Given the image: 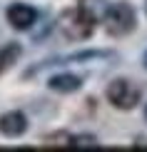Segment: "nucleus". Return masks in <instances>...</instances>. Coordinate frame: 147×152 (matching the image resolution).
<instances>
[{"mask_svg": "<svg viewBox=\"0 0 147 152\" xmlns=\"http://www.w3.org/2000/svg\"><path fill=\"white\" fill-rule=\"evenodd\" d=\"M42 142H45V147H72V135L55 132V135H48Z\"/></svg>", "mask_w": 147, "mask_h": 152, "instance_id": "6e6552de", "label": "nucleus"}, {"mask_svg": "<svg viewBox=\"0 0 147 152\" xmlns=\"http://www.w3.org/2000/svg\"><path fill=\"white\" fill-rule=\"evenodd\" d=\"M28 130V117L18 110H10L5 115H0V135L5 137H20Z\"/></svg>", "mask_w": 147, "mask_h": 152, "instance_id": "39448f33", "label": "nucleus"}, {"mask_svg": "<svg viewBox=\"0 0 147 152\" xmlns=\"http://www.w3.org/2000/svg\"><path fill=\"white\" fill-rule=\"evenodd\" d=\"M48 87L50 90H55V92H75V90H80L82 87V80L78 77V75H55V77H50L48 80Z\"/></svg>", "mask_w": 147, "mask_h": 152, "instance_id": "423d86ee", "label": "nucleus"}, {"mask_svg": "<svg viewBox=\"0 0 147 152\" xmlns=\"http://www.w3.org/2000/svg\"><path fill=\"white\" fill-rule=\"evenodd\" d=\"M72 147H97V140L92 135H75L72 137Z\"/></svg>", "mask_w": 147, "mask_h": 152, "instance_id": "1a4fd4ad", "label": "nucleus"}, {"mask_svg": "<svg viewBox=\"0 0 147 152\" xmlns=\"http://www.w3.org/2000/svg\"><path fill=\"white\" fill-rule=\"evenodd\" d=\"M5 15H8V23L15 30H30L35 25V20H37L35 8H33V5H28V3H12Z\"/></svg>", "mask_w": 147, "mask_h": 152, "instance_id": "20e7f679", "label": "nucleus"}, {"mask_svg": "<svg viewBox=\"0 0 147 152\" xmlns=\"http://www.w3.org/2000/svg\"><path fill=\"white\" fill-rule=\"evenodd\" d=\"M107 100L117 110H132L140 102V87L125 77H117L107 85Z\"/></svg>", "mask_w": 147, "mask_h": 152, "instance_id": "7ed1b4c3", "label": "nucleus"}, {"mask_svg": "<svg viewBox=\"0 0 147 152\" xmlns=\"http://www.w3.org/2000/svg\"><path fill=\"white\" fill-rule=\"evenodd\" d=\"M20 53H23V48L18 45V42H10V45L0 48V75L15 65V60L20 58Z\"/></svg>", "mask_w": 147, "mask_h": 152, "instance_id": "0eeeda50", "label": "nucleus"}, {"mask_svg": "<svg viewBox=\"0 0 147 152\" xmlns=\"http://www.w3.org/2000/svg\"><path fill=\"white\" fill-rule=\"evenodd\" d=\"M145 12H147V0H145Z\"/></svg>", "mask_w": 147, "mask_h": 152, "instance_id": "9b49d317", "label": "nucleus"}, {"mask_svg": "<svg viewBox=\"0 0 147 152\" xmlns=\"http://www.w3.org/2000/svg\"><path fill=\"white\" fill-rule=\"evenodd\" d=\"M105 30L107 35L112 37H122L127 33H132L137 25V15H135V8H132L130 3H112L110 8L105 10Z\"/></svg>", "mask_w": 147, "mask_h": 152, "instance_id": "f03ea898", "label": "nucleus"}, {"mask_svg": "<svg viewBox=\"0 0 147 152\" xmlns=\"http://www.w3.org/2000/svg\"><path fill=\"white\" fill-rule=\"evenodd\" d=\"M145 117H147V107H145Z\"/></svg>", "mask_w": 147, "mask_h": 152, "instance_id": "f8f14e48", "label": "nucleus"}, {"mask_svg": "<svg viewBox=\"0 0 147 152\" xmlns=\"http://www.w3.org/2000/svg\"><path fill=\"white\" fill-rule=\"evenodd\" d=\"M60 30H62V35H65L67 40H85V37H90L95 33V15L87 8L78 5V8L67 10L65 15H62Z\"/></svg>", "mask_w": 147, "mask_h": 152, "instance_id": "f257e3e1", "label": "nucleus"}, {"mask_svg": "<svg viewBox=\"0 0 147 152\" xmlns=\"http://www.w3.org/2000/svg\"><path fill=\"white\" fill-rule=\"evenodd\" d=\"M142 62H145V67H147V50H145V55H142Z\"/></svg>", "mask_w": 147, "mask_h": 152, "instance_id": "9d476101", "label": "nucleus"}]
</instances>
